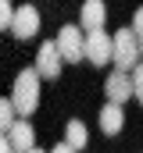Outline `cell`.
Here are the masks:
<instances>
[{"label":"cell","mask_w":143,"mask_h":153,"mask_svg":"<svg viewBox=\"0 0 143 153\" xmlns=\"http://www.w3.org/2000/svg\"><path fill=\"white\" fill-rule=\"evenodd\" d=\"M129 82H132V96L143 103V61L132 68V71H129Z\"/></svg>","instance_id":"13"},{"label":"cell","mask_w":143,"mask_h":153,"mask_svg":"<svg viewBox=\"0 0 143 153\" xmlns=\"http://www.w3.org/2000/svg\"><path fill=\"white\" fill-rule=\"evenodd\" d=\"M29 153H47V150H29Z\"/></svg>","instance_id":"18"},{"label":"cell","mask_w":143,"mask_h":153,"mask_svg":"<svg viewBox=\"0 0 143 153\" xmlns=\"http://www.w3.org/2000/svg\"><path fill=\"white\" fill-rule=\"evenodd\" d=\"M61 64H65V61H61L54 39H47V43L36 50V68L32 71L39 75V82H43V78H54V82H57V78H61Z\"/></svg>","instance_id":"3"},{"label":"cell","mask_w":143,"mask_h":153,"mask_svg":"<svg viewBox=\"0 0 143 153\" xmlns=\"http://www.w3.org/2000/svg\"><path fill=\"white\" fill-rule=\"evenodd\" d=\"M50 153H72V150H68V146H65V143H57V146H54V150H50Z\"/></svg>","instance_id":"17"},{"label":"cell","mask_w":143,"mask_h":153,"mask_svg":"<svg viewBox=\"0 0 143 153\" xmlns=\"http://www.w3.org/2000/svg\"><path fill=\"white\" fill-rule=\"evenodd\" d=\"M11 32H14V39H29V36L39 32V11H36L32 4L14 7V14H11Z\"/></svg>","instance_id":"5"},{"label":"cell","mask_w":143,"mask_h":153,"mask_svg":"<svg viewBox=\"0 0 143 153\" xmlns=\"http://www.w3.org/2000/svg\"><path fill=\"white\" fill-rule=\"evenodd\" d=\"M7 146H11V153H29V150H36L32 125H29V121H14L11 132H7Z\"/></svg>","instance_id":"8"},{"label":"cell","mask_w":143,"mask_h":153,"mask_svg":"<svg viewBox=\"0 0 143 153\" xmlns=\"http://www.w3.org/2000/svg\"><path fill=\"white\" fill-rule=\"evenodd\" d=\"M82 32L90 36V32H104V18H107V7L100 0H90V4H82Z\"/></svg>","instance_id":"9"},{"label":"cell","mask_w":143,"mask_h":153,"mask_svg":"<svg viewBox=\"0 0 143 153\" xmlns=\"http://www.w3.org/2000/svg\"><path fill=\"white\" fill-rule=\"evenodd\" d=\"M11 14H14V7H11L7 0H0V32L11 29Z\"/></svg>","instance_id":"15"},{"label":"cell","mask_w":143,"mask_h":153,"mask_svg":"<svg viewBox=\"0 0 143 153\" xmlns=\"http://www.w3.org/2000/svg\"><path fill=\"white\" fill-rule=\"evenodd\" d=\"M0 153H11V146H7V135H0Z\"/></svg>","instance_id":"16"},{"label":"cell","mask_w":143,"mask_h":153,"mask_svg":"<svg viewBox=\"0 0 143 153\" xmlns=\"http://www.w3.org/2000/svg\"><path fill=\"white\" fill-rule=\"evenodd\" d=\"M122 125H125V111L114 107V103H107L104 111H100V132H104V135H118Z\"/></svg>","instance_id":"10"},{"label":"cell","mask_w":143,"mask_h":153,"mask_svg":"<svg viewBox=\"0 0 143 153\" xmlns=\"http://www.w3.org/2000/svg\"><path fill=\"white\" fill-rule=\"evenodd\" d=\"M82 43H86V36H82L79 25H65V29L57 32V39H54L61 61H82Z\"/></svg>","instance_id":"4"},{"label":"cell","mask_w":143,"mask_h":153,"mask_svg":"<svg viewBox=\"0 0 143 153\" xmlns=\"http://www.w3.org/2000/svg\"><path fill=\"white\" fill-rule=\"evenodd\" d=\"M132 36H136V46H140V61H143V7L132 14Z\"/></svg>","instance_id":"14"},{"label":"cell","mask_w":143,"mask_h":153,"mask_svg":"<svg viewBox=\"0 0 143 153\" xmlns=\"http://www.w3.org/2000/svg\"><path fill=\"white\" fill-rule=\"evenodd\" d=\"M11 107H14V114H22V117H29L39 107V75H36L32 68L18 71L14 89H11Z\"/></svg>","instance_id":"1"},{"label":"cell","mask_w":143,"mask_h":153,"mask_svg":"<svg viewBox=\"0 0 143 153\" xmlns=\"http://www.w3.org/2000/svg\"><path fill=\"white\" fill-rule=\"evenodd\" d=\"M65 146L72 153L75 150H86V125L79 121V117H72L68 125H65Z\"/></svg>","instance_id":"11"},{"label":"cell","mask_w":143,"mask_h":153,"mask_svg":"<svg viewBox=\"0 0 143 153\" xmlns=\"http://www.w3.org/2000/svg\"><path fill=\"white\" fill-rule=\"evenodd\" d=\"M104 93H107V103H114V107H122L125 100H132V82H129V75L111 71L104 78Z\"/></svg>","instance_id":"7"},{"label":"cell","mask_w":143,"mask_h":153,"mask_svg":"<svg viewBox=\"0 0 143 153\" xmlns=\"http://www.w3.org/2000/svg\"><path fill=\"white\" fill-rule=\"evenodd\" d=\"M111 61H114V71H122V75H129L140 64V46H136L132 29H118L111 36Z\"/></svg>","instance_id":"2"},{"label":"cell","mask_w":143,"mask_h":153,"mask_svg":"<svg viewBox=\"0 0 143 153\" xmlns=\"http://www.w3.org/2000/svg\"><path fill=\"white\" fill-rule=\"evenodd\" d=\"M14 121H18V117H14V107H11V100H0V135H7Z\"/></svg>","instance_id":"12"},{"label":"cell","mask_w":143,"mask_h":153,"mask_svg":"<svg viewBox=\"0 0 143 153\" xmlns=\"http://www.w3.org/2000/svg\"><path fill=\"white\" fill-rule=\"evenodd\" d=\"M82 57L90 64H107L111 61V36L107 32H90L82 43Z\"/></svg>","instance_id":"6"}]
</instances>
